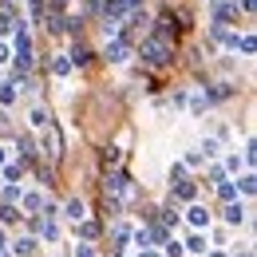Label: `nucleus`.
<instances>
[{"label": "nucleus", "instance_id": "1", "mask_svg": "<svg viewBox=\"0 0 257 257\" xmlns=\"http://www.w3.org/2000/svg\"><path fill=\"white\" fill-rule=\"evenodd\" d=\"M170 56H174V48H170V40H166V36H151V40L143 44V60H147V64H155V67L170 64Z\"/></svg>", "mask_w": 257, "mask_h": 257}, {"label": "nucleus", "instance_id": "2", "mask_svg": "<svg viewBox=\"0 0 257 257\" xmlns=\"http://www.w3.org/2000/svg\"><path fill=\"white\" fill-rule=\"evenodd\" d=\"M16 32V8H12V0H4L0 4V36Z\"/></svg>", "mask_w": 257, "mask_h": 257}, {"label": "nucleus", "instance_id": "3", "mask_svg": "<svg viewBox=\"0 0 257 257\" xmlns=\"http://www.w3.org/2000/svg\"><path fill=\"white\" fill-rule=\"evenodd\" d=\"M127 56H131L127 40H115V44H107V60H111V64H123Z\"/></svg>", "mask_w": 257, "mask_h": 257}, {"label": "nucleus", "instance_id": "4", "mask_svg": "<svg viewBox=\"0 0 257 257\" xmlns=\"http://www.w3.org/2000/svg\"><path fill=\"white\" fill-rule=\"evenodd\" d=\"M186 218H190L194 229H206V225H210V214H206L202 206H190V210H186Z\"/></svg>", "mask_w": 257, "mask_h": 257}, {"label": "nucleus", "instance_id": "5", "mask_svg": "<svg viewBox=\"0 0 257 257\" xmlns=\"http://www.w3.org/2000/svg\"><path fill=\"white\" fill-rule=\"evenodd\" d=\"M44 151H48L52 159L60 155V131H56V127H48V135H44Z\"/></svg>", "mask_w": 257, "mask_h": 257}, {"label": "nucleus", "instance_id": "6", "mask_svg": "<svg viewBox=\"0 0 257 257\" xmlns=\"http://www.w3.org/2000/svg\"><path fill=\"white\" fill-rule=\"evenodd\" d=\"M67 218H71V222H83V214H87V210H83V202H79V198H71V202H67V210H64Z\"/></svg>", "mask_w": 257, "mask_h": 257}, {"label": "nucleus", "instance_id": "7", "mask_svg": "<svg viewBox=\"0 0 257 257\" xmlns=\"http://www.w3.org/2000/svg\"><path fill=\"white\" fill-rule=\"evenodd\" d=\"M225 222H229V225L245 222V210H241V206H237V202H229V206H225Z\"/></svg>", "mask_w": 257, "mask_h": 257}, {"label": "nucleus", "instance_id": "8", "mask_svg": "<svg viewBox=\"0 0 257 257\" xmlns=\"http://www.w3.org/2000/svg\"><path fill=\"white\" fill-rule=\"evenodd\" d=\"M127 190V174H111L107 178V194H123Z\"/></svg>", "mask_w": 257, "mask_h": 257}, {"label": "nucleus", "instance_id": "9", "mask_svg": "<svg viewBox=\"0 0 257 257\" xmlns=\"http://www.w3.org/2000/svg\"><path fill=\"white\" fill-rule=\"evenodd\" d=\"M12 249H16L20 257H32V253H36V237H20V241H16Z\"/></svg>", "mask_w": 257, "mask_h": 257}, {"label": "nucleus", "instance_id": "10", "mask_svg": "<svg viewBox=\"0 0 257 257\" xmlns=\"http://www.w3.org/2000/svg\"><path fill=\"white\" fill-rule=\"evenodd\" d=\"M214 16H218V24L233 20V16H237V4H218V12H214Z\"/></svg>", "mask_w": 257, "mask_h": 257}, {"label": "nucleus", "instance_id": "11", "mask_svg": "<svg viewBox=\"0 0 257 257\" xmlns=\"http://www.w3.org/2000/svg\"><path fill=\"white\" fill-rule=\"evenodd\" d=\"M174 194H178L182 202H190V198H194V182H186V178H178V186H174Z\"/></svg>", "mask_w": 257, "mask_h": 257}, {"label": "nucleus", "instance_id": "12", "mask_svg": "<svg viewBox=\"0 0 257 257\" xmlns=\"http://www.w3.org/2000/svg\"><path fill=\"white\" fill-rule=\"evenodd\" d=\"M186 249H190V253H206V237H202V233H194L190 241H186Z\"/></svg>", "mask_w": 257, "mask_h": 257}, {"label": "nucleus", "instance_id": "13", "mask_svg": "<svg viewBox=\"0 0 257 257\" xmlns=\"http://www.w3.org/2000/svg\"><path fill=\"white\" fill-rule=\"evenodd\" d=\"M162 245H166V257H182V253H186V245H182V241H170V237H166Z\"/></svg>", "mask_w": 257, "mask_h": 257}, {"label": "nucleus", "instance_id": "14", "mask_svg": "<svg viewBox=\"0 0 257 257\" xmlns=\"http://www.w3.org/2000/svg\"><path fill=\"white\" fill-rule=\"evenodd\" d=\"M12 99H16V83H0V103L8 107Z\"/></svg>", "mask_w": 257, "mask_h": 257}, {"label": "nucleus", "instance_id": "15", "mask_svg": "<svg viewBox=\"0 0 257 257\" xmlns=\"http://www.w3.org/2000/svg\"><path fill=\"white\" fill-rule=\"evenodd\" d=\"M135 241H139V245H155V225H151V229H139Z\"/></svg>", "mask_w": 257, "mask_h": 257}, {"label": "nucleus", "instance_id": "16", "mask_svg": "<svg viewBox=\"0 0 257 257\" xmlns=\"http://www.w3.org/2000/svg\"><path fill=\"white\" fill-rule=\"evenodd\" d=\"M40 233H44L48 241H56V237H60V229H56V222H40Z\"/></svg>", "mask_w": 257, "mask_h": 257}, {"label": "nucleus", "instance_id": "17", "mask_svg": "<svg viewBox=\"0 0 257 257\" xmlns=\"http://www.w3.org/2000/svg\"><path fill=\"white\" fill-rule=\"evenodd\" d=\"M32 127H48V111H44V107L32 111Z\"/></svg>", "mask_w": 257, "mask_h": 257}, {"label": "nucleus", "instance_id": "18", "mask_svg": "<svg viewBox=\"0 0 257 257\" xmlns=\"http://www.w3.org/2000/svg\"><path fill=\"white\" fill-rule=\"evenodd\" d=\"M87 60H91L87 48H75V52H71V64H87Z\"/></svg>", "mask_w": 257, "mask_h": 257}, {"label": "nucleus", "instance_id": "19", "mask_svg": "<svg viewBox=\"0 0 257 257\" xmlns=\"http://www.w3.org/2000/svg\"><path fill=\"white\" fill-rule=\"evenodd\" d=\"M40 206H44V198H40V194H28V198H24V210H40Z\"/></svg>", "mask_w": 257, "mask_h": 257}, {"label": "nucleus", "instance_id": "20", "mask_svg": "<svg viewBox=\"0 0 257 257\" xmlns=\"http://www.w3.org/2000/svg\"><path fill=\"white\" fill-rule=\"evenodd\" d=\"M222 198H225V202H233V198H237V186H233V182H222Z\"/></svg>", "mask_w": 257, "mask_h": 257}, {"label": "nucleus", "instance_id": "21", "mask_svg": "<svg viewBox=\"0 0 257 257\" xmlns=\"http://www.w3.org/2000/svg\"><path fill=\"white\" fill-rule=\"evenodd\" d=\"M79 233H83V237H95L99 225H95V222H83V225H79Z\"/></svg>", "mask_w": 257, "mask_h": 257}, {"label": "nucleus", "instance_id": "22", "mask_svg": "<svg viewBox=\"0 0 257 257\" xmlns=\"http://www.w3.org/2000/svg\"><path fill=\"white\" fill-rule=\"evenodd\" d=\"M225 95H229V83H218V87L210 91V99H225Z\"/></svg>", "mask_w": 257, "mask_h": 257}, {"label": "nucleus", "instance_id": "23", "mask_svg": "<svg viewBox=\"0 0 257 257\" xmlns=\"http://www.w3.org/2000/svg\"><path fill=\"white\" fill-rule=\"evenodd\" d=\"M71 71V60H56V75H67Z\"/></svg>", "mask_w": 257, "mask_h": 257}, {"label": "nucleus", "instance_id": "24", "mask_svg": "<svg viewBox=\"0 0 257 257\" xmlns=\"http://www.w3.org/2000/svg\"><path fill=\"white\" fill-rule=\"evenodd\" d=\"M75 257H95V253H91L87 245H79V249H75Z\"/></svg>", "mask_w": 257, "mask_h": 257}, {"label": "nucleus", "instance_id": "25", "mask_svg": "<svg viewBox=\"0 0 257 257\" xmlns=\"http://www.w3.org/2000/svg\"><path fill=\"white\" fill-rule=\"evenodd\" d=\"M0 64H8V44H0Z\"/></svg>", "mask_w": 257, "mask_h": 257}, {"label": "nucleus", "instance_id": "26", "mask_svg": "<svg viewBox=\"0 0 257 257\" xmlns=\"http://www.w3.org/2000/svg\"><path fill=\"white\" fill-rule=\"evenodd\" d=\"M135 257H159V253H151V249H147V245H143V249H139V253Z\"/></svg>", "mask_w": 257, "mask_h": 257}, {"label": "nucleus", "instance_id": "27", "mask_svg": "<svg viewBox=\"0 0 257 257\" xmlns=\"http://www.w3.org/2000/svg\"><path fill=\"white\" fill-rule=\"evenodd\" d=\"M123 4H127V8H139V0H123Z\"/></svg>", "mask_w": 257, "mask_h": 257}, {"label": "nucleus", "instance_id": "28", "mask_svg": "<svg viewBox=\"0 0 257 257\" xmlns=\"http://www.w3.org/2000/svg\"><path fill=\"white\" fill-rule=\"evenodd\" d=\"M0 162H4V147H0Z\"/></svg>", "mask_w": 257, "mask_h": 257}, {"label": "nucleus", "instance_id": "29", "mask_svg": "<svg viewBox=\"0 0 257 257\" xmlns=\"http://www.w3.org/2000/svg\"><path fill=\"white\" fill-rule=\"evenodd\" d=\"M210 257H225V253H210Z\"/></svg>", "mask_w": 257, "mask_h": 257}]
</instances>
